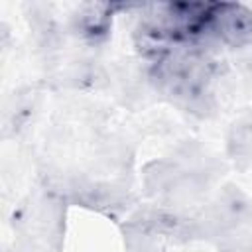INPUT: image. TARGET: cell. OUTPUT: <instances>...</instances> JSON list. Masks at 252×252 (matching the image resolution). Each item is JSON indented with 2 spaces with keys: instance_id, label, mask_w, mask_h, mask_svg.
Here are the masks:
<instances>
[{
  "instance_id": "obj_1",
  "label": "cell",
  "mask_w": 252,
  "mask_h": 252,
  "mask_svg": "<svg viewBox=\"0 0 252 252\" xmlns=\"http://www.w3.org/2000/svg\"><path fill=\"white\" fill-rule=\"evenodd\" d=\"M211 32L219 41L240 47L252 39V14L238 4H220L209 12Z\"/></svg>"
}]
</instances>
